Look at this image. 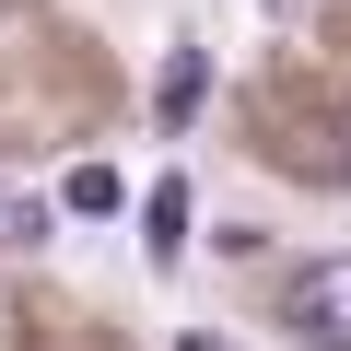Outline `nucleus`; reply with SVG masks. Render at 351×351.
I'll return each instance as SVG.
<instances>
[{
  "label": "nucleus",
  "mask_w": 351,
  "mask_h": 351,
  "mask_svg": "<svg viewBox=\"0 0 351 351\" xmlns=\"http://www.w3.org/2000/svg\"><path fill=\"white\" fill-rule=\"evenodd\" d=\"M281 328H293L304 351H351V258L293 269V281H281Z\"/></svg>",
  "instance_id": "obj_1"
},
{
  "label": "nucleus",
  "mask_w": 351,
  "mask_h": 351,
  "mask_svg": "<svg viewBox=\"0 0 351 351\" xmlns=\"http://www.w3.org/2000/svg\"><path fill=\"white\" fill-rule=\"evenodd\" d=\"M188 223H199V199H188V176H164V188L141 199V246H152V269H176V246H188Z\"/></svg>",
  "instance_id": "obj_2"
},
{
  "label": "nucleus",
  "mask_w": 351,
  "mask_h": 351,
  "mask_svg": "<svg viewBox=\"0 0 351 351\" xmlns=\"http://www.w3.org/2000/svg\"><path fill=\"white\" fill-rule=\"evenodd\" d=\"M199 94H211V59H199V47H176V59L152 71V117H164V129H188Z\"/></svg>",
  "instance_id": "obj_3"
},
{
  "label": "nucleus",
  "mask_w": 351,
  "mask_h": 351,
  "mask_svg": "<svg viewBox=\"0 0 351 351\" xmlns=\"http://www.w3.org/2000/svg\"><path fill=\"white\" fill-rule=\"evenodd\" d=\"M24 246H47V199L0 188V258H24Z\"/></svg>",
  "instance_id": "obj_4"
},
{
  "label": "nucleus",
  "mask_w": 351,
  "mask_h": 351,
  "mask_svg": "<svg viewBox=\"0 0 351 351\" xmlns=\"http://www.w3.org/2000/svg\"><path fill=\"white\" fill-rule=\"evenodd\" d=\"M117 199H129V188H117V176H106V164H82V176H71V188H59V211H71V223H106Z\"/></svg>",
  "instance_id": "obj_5"
},
{
  "label": "nucleus",
  "mask_w": 351,
  "mask_h": 351,
  "mask_svg": "<svg viewBox=\"0 0 351 351\" xmlns=\"http://www.w3.org/2000/svg\"><path fill=\"white\" fill-rule=\"evenodd\" d=\"M176 351H234V339H211V328H188V339H176Z\"/></svg>",
  "instance_id": "obj_6"
}]
</instances>
